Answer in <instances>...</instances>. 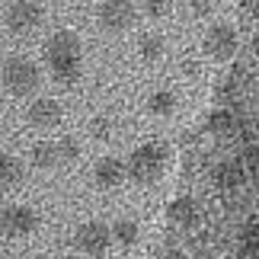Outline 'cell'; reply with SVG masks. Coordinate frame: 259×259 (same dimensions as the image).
Returning <instances> with one entry per match:
<instances>
[{
  "instance_id": "6da1fadb",
  "label": "cell",
  "mask_w": 259,
  "mask_h": 259,
  "mask_svg": "<svg viewBox=\"0 0 259 259\" xmlns=\"http://www.w3.org/2000/svg\"><path fill=\"white\" fill-rule=\"evenodd\" d=\"M45 64L55 74V80L61 83H74L80 77V61H83V45L71 29H61L45 42Z\"/></svg>"
},
{
  "instance_id": "7a4b0ae2",
  "label": "cell",
  "mask_w": 259,
  "mask_h": 259,
  "mask_svg": "<svg viewBox=\"0 0 259 259\" xmlns=\"http://www.w3.org/2000/svg\"><path fill=\"white\" fill-rule=\"evenodd\" d=\"M166 160H170V147H166L163 141H151V144L138 147L125 166H128V173H132L135 183L151 186V183H157V179L163 176Z\"/></svg>"
},
{
  "instance_id": "3957f363",
  "label": "cell",
  "mask_w": 259,
  "mask_h": 259,
  "mask_svg": "<svg viewBox=\"0 0 259 259\" xmlns=\"http://www.w3.org/2000/svg\"><path fill=\"white\" fill-rule=\"evenodd\" d=\"M0 80H4V87L13 96H32L38 90V83H42V74H38V67L29 61V58L13 55L4 64V71H0Z\"/></svg>"
},
{
  "instance_id": "277c9868",
  "label": "cell",
  "mask_w": 259,
  "mask_h": 259,
  "mask_svg": "<svg viewBox=\"0 0 259 259\" xmlns=\"http://www.w3.org/2000/svg\"><path fill=\"white\" fill-rule=\"evenodd\" d=\"M237 45H240L237 42V29L231 23H214L205 32V42H202L205 55L211 58V61H231L237 55Z\"/></svg>"
},
{
  "instance_id": "5b68a950",
  "label": "cell",
  "mask_w": 259,
  "mask_h": 259,
  "mask_svg": "<svg viewBox=\"0 0 259 259\" xmlns=\"http://www.w3.org/2000/svg\"><path fill=\"white\" fill-rule=\"evenodd\" d=\"M38 227V214L26 205H7L0 208V234L7 237H29Z\"/></svg>"
},
{
  "instance_id": "8992f818",
  "label": "cell",
  "mask_w": 259,
  "mask_h": 259,
  "mask_svg": "<svg viewBox=\"0 0 259 259\" xmlns=\"http://www.w3.org/2000/svg\"><path fill=\"white\" fill-rule=\"evenodd\" d=\"M109 243H112V231L103 224V221H90V224H80L74 234V246L80 253H90V256H99L109 250Z\"/></svg>"
},
{
  "instance_id": "52a82bcc",
  "label": "cell",
  "mask_w": 259,
  "mask_h": 259,
  "mask_svg": "<svg viewBox=\"0 0 259 259\" xmlns=\"http://www.w3.org/2000/svg\"><path fill=\"white\" fill-rule=\"evenodd\" d=\"M7 26H10V32H16V35L32 32V29L42 26V7L32 4V0H16V4H10Z\"/></svg>"
},
{
  "instance_id": "ba28073f",
  "label": "cell",
  "mask_w": 259,
  "mask_h": 259,
  "mask_svg": "<svg viewBox=\"0 0 259 259\" xmlns=\"http://www.w3.org/2000/svg\"><path fill=\"white\" fill-rule=\"evenodd\" d=\"M135 19H138V10L128 0H106L99 7V23L109 32H125V29L135 26Z\"/></svg>"
},
{
  "instance_id": "9c48e42d",
  "label": "cell",
  "mask_w": 259,
  "mask_h": 259,
  "mask_svg": "<svg viewBox=\"0 0 259 259\" xmlns=\"http://www.w3.org/2000/svg\"><path fill=\"white\" fill-rule=\"evenodd\" d=\"M246 87H250V80H246V67H234V74H227L224 83L218 87V93H214L218 106H240Z\"/></svg>"
},
{
  "instance_id": "30bf717a",
  "label": "cell",
  "mask_w": 259,
  "mask_h": 259,
  "mask_svg": "<svg viewBox=\"0 0 259 259\" xmlns=\"http://www.w3.org/2000/svg\"><path fill=\"white\" fill-rule=\"evenodd\" d=\"M93 176H96V186L99 189H118V186L125 183V176H128V166L118 160V157H103V160L96 163Z\"/></svg>"
},
{
  "instance_id": "8fae6325",
  "label": "cell",
  "mask_w": 259,
  "mask_h": 259,
  "mask_svg": "<svg viewBox=\"0 0 259 259\" xmlns=\"http://www.w3.org/2000/svg\"><path fill=\"white\" fill-rule=\"evenodd\" d=\"M166 221H170L173 231H192L195 221H198V211H195V202L189 195L183 198H173V205H170V211H166Z\"/></svg>"
},
{
  "instance_id": "7c38bea8",
  "label": "cell",
  "mask_w": 259,
  "mask_h": 259,
  "mask_svg": "<svg viewBox=\"0 0 259 259\" xmlns=\"http://www.w3.org/2000/svg\"><path fill=\"white\" fill-rule=\"evenodd\" d=\"M29 125L42 128V132H48V128L61 125V106L55 103V99H35L32 106H29Z\"/></svg>"
},
{
  "instance_id": "4fadbf2b",
  "label": "cell",
  "mask_w": 259,
  "mask_h": 259,
  "mask_svg": "<svg viewBox=\"0 0 259 259\" xmlns=\"http://www.w3.org/2000/svg\"><path fill=\"white\" fill-rule=\"evenodd\" d=\"M29 160H32V166H38V170H58V166H64L61 144L58 141H38V144H32V151H29Z\"/></svg>"
},
{
  "instance_id": "5bb4252c",
  "label": "cell",
  "mask_w": 259,
  "mask_h": 259,
  "mask_svg": "<svg viewBox=\"0 0 259 259\" xmlns=\"http://www.w3.org/2000/svg\"><path fill=\"white\" fill-rule=\"evenodd\" d=\"M208 132L218 138H237L240 135V115L237 109H218L208 115Z\"/></svg>"
},
{
  "instance_id": "9a60e30c",
  "label": "cell",
  "mask_w": 259,
  "mask_h": 259,
  "mask_svg": "<svg viewBox=\"0 0 259 259\" xmlns=\"http://www.w3.org/2000/svg\"><path fill=\"white\" fill-rule=\"evenodd\" d=\"M214 183L224 189V192H234V189H240V186H246L250 179H246V173H243V166H240V160H224L221 166L214 170Z\"/></svg>"
},
{
  "instance_id": "2e32d148",
  "label": "cell",
  "mask_w": 259,
  "mask_h": 259,
  "mask_svg": "<svg viewBox=\"0 0 259 259\" xmlns=\"http://www.w3.org/2000/svg\"><path fill=\"white\" fill-rule=\"evenodd\" d=\"M23 183V163L13 154L0 151V189H13Z\"/></svg>"
},
{
  "instance_id": "e0dca14e",
  "label": "cell",
  "mask_w": 259,
  "mask_h": 259,
  "mask_svg": "<svg viewBox=\"0 0 259 259\" xmlns=\"http://www.w3.org/2000/svg\"><path fill=\"white\" fill-rule=\"evenodd\" d=\"M138 55H141L147 64H157V61H160V58L166 55V38H163V35H157V32L141 35V42H138Z\"/></svg>"
},
{
  "instance_id": "ac0fdd59",
  "label": "cell",
  "mask_w": 259,
  "mask_h": 259,
  "mask_svg": "<svg viewBox=\"0 0 259 259\" xmlns=\"http://www.w3.org/2000/svg\"><path fill=\"white\" fill-rule=\"evenodd\" d=\"M173 109H176V96L170 90H157V93H151V99H147V112L151 115H170Z\"/></svg>"
},
{
  "instance_id": "d6986e66",
  "label": "cell",
  "mask_w": 259,
  "mask_h": 259,
  "mask_svg": "<svg viewBox=\"0 0 259 259\" xmlns=\"http://www.w3.org/2000/svg\"><path fill=\"white\" fill-rule=\"evenodd\" d=\"M109 231H112V240H118L122 246H132L138 240V221H132V218H118Z\"/></svg>"
},
{
  "instance_id": "ffe728a7",
  "label": "cell",
  "mask_w": 259,
  "mask_h": 259,
  "mask_svg": "<svg viewBox=\"0 0 259 259\" xmlns=\"http://www.w3.org/2000/svg\"><path fill=\"white\" fill-rule=\"evenodd\" d=\"M90 135H93L96 141H106V138L112 135V118H109V115H96L93 122H90Z\"/></svg>"
},
{
  "instance_id": "44dd1931",
  "label": "cell",
  "mask_w": 259,
  "mask_h": 259,
  "mask_svg": "<svg viewBox=\"0 0 259 259\" xmlns=\"http://www.w3.org/2000/svg\"><path fill=\"white\" fill-rule=\"evenodd\" d=\"M58 144H61V160H64V166H71V163L77 160V154H80V151H77V141H71V138H61Z\"/></svg>"
},
{
  "instance_id": "7402d4cb",
  "label": "cell",
  "mask_w": 259,
  "mask_h": 259,
  "mask_svg": "<svg viewBox=\"0 0 259 259\" xmlns=\"http://www.w3.org/2000/svg\"><path fill=\"white\" fill-rule=\"evenodd\" d=\"M166 0H144V13L151 16V19H157V16H166Z\"/></svg>"
},
{
  "instance_id": "603a6c76",
  "label": "cell",
  "mask_w": 259,
  "mask_h": 259,
  "mask_svg": "<svg viewBox=\"0 0 259 259\" xmlns=\"http://www.w3.org/2000/svg\"><path fill=\"white\" fill-rule=\"evenodd\" d=\"M214 10V0H192V16H198V19H205L208 13Z\"/></svg>"
},
{
  "instance_id": "cb8c5ba5",
  "label": "cell",
  "mask_w": 259,
  "mask_h": 259,
  "mask_svg": "<svg viewBox=\"0 0 259 259\" xmlns=\"http://www.w3.org/2000/svg\"><path fill=\"white\" fill-rule=\"evenodd\" d=\"M186 74H189V77H195V74H198V64H195V61H189V64H186Z\"/></svg>"
}]
</instances>
